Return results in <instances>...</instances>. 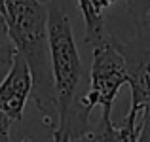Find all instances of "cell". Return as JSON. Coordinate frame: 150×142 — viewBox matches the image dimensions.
Here are the masks:
<instances>
[{"label":"cell","mask_w":150,"mask_h":142,"mask_svg":"<svg viewBox=\"0 0 150 142\" xmlns=\"http://www.w3.org/2000/svg\"><path fill=\"white\" fill-rule=\"evenodd\" d=\"M48 34L59 114V123L53 129L51 142H70L88 133L91 112L84 108L82 97H78L82 61L70 19L57 2H48Z\"/></svg>","instance_id":"6da1fadb"},{"label":"cell","mask_w":150,"mask_h":142,"mask_svg":"<svg viewBox=\"0 0 150 142\" xmlns=\"http://www.w3.org/2000/svg\"><path fill=\"white\" fill-rule=\"evenodd\" d=\"M4 17L15 51L25 57L33 74V97L44 114V123L53 125L57 110L48 34V4L40 0H4Z\"/></svg>","instance_id":"7a4b0ae2"},{"label":"cell","mask_w":150,"mask_h":142,"mask_svg":"<svg viewBox=\"0 0 150 142\" xmlns=\"http://www.w3.org/2000/svg\"><path fill=\"white\" fill-rule=\"evenodd\" d=\"M91 68H89V89L80 98L84 108L91 112L101 106L103 120H110L112 104L122 85L129 84L127 66L122 51L118 49L116 36L108 34L103 42L91 46Z\"/></svg>","instance_id":"3957f363"},{"label":"cell","mask_w":150,"mask_h":142,"mask_svg":"<svg viewBox=\"0 0 150 142\" xmlns=\"http://www.w3.org/2000/svg\"><path fill=\"white\" fill-rule=\"evenodd\" d=\"M135 27L137 34L133 40L122 42L116 38V44L127 66V85L131 89L129 112L139 116L143 104L150 98V25L135 23Z\"/></svg>","instance_id":"277c9868"},{"label":"cell","mask_w":150,"mask_h":142,"mask_svg":"<svg viewBox=\"0 0 150 142\" xmlns=\"http://www.w3.org/2000/svg\"><path fill=\"white\" fill-rule=\"evenodd\" d=\"M30 93H33V74L29 63L21 53L15 51L10 63V70L0 82V110L13 121H21Z\"/></svg>","instance_id":"5b68a950"},{"label":"cell","mask_w":150,"mask_h":142,"mask_svg":"<svg viewBox=\"0 0 150 142\" xmlns=\"http://www.w3.org/2000/svg\"><path fill=\"white\" fill-rule=\"evenodd\" d=\"M137 121H139V116H135L131 112H127V116L124 117V123L120 127H116L110 120L101 117L95 131L86 133V135L78 136L70 142H129L131 131L137 127Z\"/></svg>","instance_id":"8992f818"},{"label":"cell","mask_w":150,"mask_h":142,"mask_svg":"<svg viewBox=\"0 0 150 142\" xmlns=\"http://www.w3.org/2000/svg\"><path fill=\"white\" fill-rule=\"evenodd\" d=\"M78 6L84 15V25H86V44L95 46L103 42L108 32H106L105 19L93 6V0H78Z\"/></svg>","instance_id":"52a82bcc"},{"label":"cell","mask_w":150,"mask_h":142,"mask_svg":"<svg viewBox=\"0 0 150 142\" xmlns=\"http://www.w3.org/2000/svg\"><path fill=\"white\" fill-rule=\"evenodd\" d=\"M13 55H15V46L10 38L6 17H4V13L0 11V65H10Z\"/></svg>","instance_id":"ba28073f"},{"label":"cell","mask_w":150,"mask_h":142,"mask_svg":"<svg viewBox=\"0 0 150 142\" xmlns=\"http://www.w3.org/2000/svg\"><path fill=\"white\" fill-rule=\"evenodd\" d=\"M137 136L139 142H150V98L143 104L137 121Z\"/></svg>","instance_id":"9c48e42d"},{"label":"cell","mask_w":150,"mask_h":142,"mask_svg":"<svg viewBox=\"0 0 150 142\" xmlns=\"http://www.w3.org/2000/svg\"><path fill=\"white\" fill-rule=\"evenodd\" d=\"M133 23H143L150 11V0H125Z\"/></svg>","instance_id":"30bf717a"},{"label":"cell","mask_w":150,"mask_h":142,"mask_svg":"<svg viewBox=\"0 0 150 142\" xmlns=\"http://www.w3.org/2000/svg\"><path fill=\"white\" fill-rule=\"evenodd\" d=\"M11 123H13V120L0 110V142H11V138H10Z\"/></svg>","instance_id":"8fae6325"},{"label":"cell","mask_w":150,"mask_h":142,"mask_svg":"<svg viewBox=\"0 0 150 142\" xmlns=\"http://www.w3.org/2000/svg\"><path fill=\"white\" fill-rule=\"evenodd\" d=\"M116 2H118V0H93V6H95V10L101 13L105 8H110L112 4H116Z\"/></svg>","instance_id":"7c38bea8"},{"label":"cell","mask_w":150,"mask_h":142,"mask_svg":"<svg viewBox=\"0 0 150 142\" xmlns=\"http://www.w3.org/2000/svg\"><path fill=\"white\" fill-rule=\"evenodd\" d=\"M129 142H139V136H137V127L131 131V136H129Z\"/></svg>","instance_id":"4fadbf2b"},{"label":"cell","mask_w":150,"mask_h":142,"mask_svg":"<svg viewBox=\"0 0 150 142\" xmlns=\"http://www.w3.org/2000/svg\"><path fill=\"white\" fill-rule=\"evenodd\" d=\"M0 11L4 13V0H0Z\"/></svg>","instance_id":"5bb4252c"},{"label":"cell","mask_w":150,"mask_h":142,"mask_svg":"<svg viewBox=\"0 0 150 142\" xmlns=\"http://www.w3.org/2000/svg\"><path fill=\"white\" fill-rule=\"evenodd\" d=\"M19 142H33V140H29V138H23V140H19Z\"/></svg>","instance_id":"9a60e30c"}]
</instances>
